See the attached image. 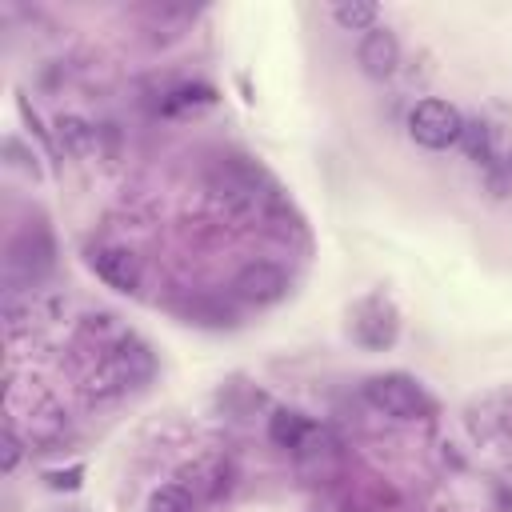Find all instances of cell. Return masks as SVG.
Masks as SVG:
<instances>
[{
    "label": "cell",
    "mask_w": 512,
    "mask_h": 512,
    "mask_svg": "<svg viewBox=\"0 0 512 512\" xmlns=\"http://www.w3.org/2000/svg\"><path fill=\"white\" fill-rule=\"evenodd\" d=\"M180 480H184V488L192 492V500H196V496L216 500L220 492H228V464H224L220 456H204V460L188 464V468L180 472Z\"/></svg>",
    "instance_id": "cell-9"
},
{
    "label": "cell",
    "mask_w": 512,
    "mask_h": 512,
    "mask_svg": "<svg viewBox=\"0 0 512 512\" xmlns=\"http://www.w3.org/2000/svg\"><path fill=\"white\" fill-rule=\"evenodd\" d=\"M288 284L292 280H288V272L280 264H272V260H248L232 276V296L244 300V304L264 308V304H276L280 296H288Z\"/></svg>",
    "instance_id": "cell-3"
},
{
    "label": "cell",
    "mask_w": 512,
    "mask_h": 512,
    "mask_svg": "<svg viewBox=\"0 0 512 512\" xmlns=\"http://www.w3.org/2000/svg\"><path fill=\"white\" fill-rule=\"evenodd\" d=\"M504 168H508V176H512V148H508V156H504Z\"/></svg>",
    "instance_id": "cell-18"
},
{
    "label": "cell",
    "mask_w": 512,
    "mask_h": 512,
    "mask_svg": "<svg viewBox=\"0 0 512 512\" xmlns=\"http://www.w3.org/2000/svg\"><path fill=\"white\" fill-rule=\"evenodd\" d=\"M148 512H196V500L184 484H164L148 496Z\"/></svg>",
    "instance_id": "cell-12"
},
{
    "label": "cell",
    "mask_w": 512,
    "mask_h": 512,
    "mask_svg": "<svg viewBox=\"0 0 512 512\" xmlns=\"http://www.w3.org/2000/svg\"><path fill=\"white\" fill-rule=\"evenodd\" d=\"M396 332H400V320H396V308L384 296H368V300L356 304V312H352V336H356V344L380 352V348H388L396 340Z\"/></svg>",
    "instance_id": "cell-4"
},
{
    "label": "cell",
    "mask_w": 512,
    "mask_h": 512,
    "mask_svg": "<svg viewBox=\"0 0 512 512\" xmlns=\"http://www.w3.org/2000/svg\"><path fill=\"white\" fill-rule=\"evenodd\" d=\"M44 480H48V488H52V492H76V488H80V480H84V468L76 464V468H64V472H48Z\"/></svg>",
    "instance_id": "cell-17"
},
{
    "label": "cell",
    "mask_w": 512,
    "mask_h": 512,
    "mask_svg": "<svg viewBox=\"0 0 512 512\" xmlns=\"http://www.w3.org/2000/svg\"><path fill=\"white\" fill-rule=\"evenodd\" d=\"M356 64L372 80L396 76V68H400V40H396V32H388V28L364 32L360 36V48H356Z\"/></svg>",
    "instance_id": "cell-8"
},
{
    "label": "cell",
    "mask_w": 512,
    "mask_h": 512,
    "mask_svg": "<svg viewBox=\"0 0 512 512\" xmlns=\"http://www.w3.org/2000/svg\"><path fill=\"white\" fill-rule=\"evenodd\" d=\"M4 268H8V280H16V276H24V280L44 276L52 268V236L44 228L20 232L12 240V248H8V264Z\"/></svg>",
    "instance_id": "cell-5"
},
{
    "label": "cell",
    "mask_w": 512,
    "mask_h": 512,
    "mask_svg": "<svg viewBox=\"0 0 512 512\" xmlns=\"http://www.w3.org/2000/svg\"><path fill=\"white\" fill-rule=\"evenodd\" d=\"M0 444H4L0 468H4V476H12V472H16V464H20V436H16V428H12V424H4V432H0Z\"/></svg>",
    "instance_id": "cell-16"
},
{
    "label": "cell",
    "mask_w": 512,
    "mask_h": 512,
    "mask_svg": "<svg viewBox=\"0 0 512 512\" xmlns=\"http://www.w3.org/2000/svg\"><path fill=\"white\" fill-rule=\"evenodd\" d=\"M56 132H60V140H64L76 156L92 148V128H88L80 116H60V120H56Z\"/></svg>",
    "instance_id": "cell-15"
},
{
    "label": "cell",
    "mask_w": 512,
    "mask_h": 512,
    "mask_svg": "<svg viewBox=\"0 0 512 512\" xmlns=\"http://www.w3.org/2000/svg\"><path fill=\"white\" fill-rule=\"evenodd\" d=\"M364 400L376 412L392 416V420H420V416L432 412L428 392L412 376H404V372H384V376L364 380Z\"/></svg>",
    "instance_id": "cell-1"
},
{
    "label": "cell",
    "mask_w": 512,
    "mask_h": 512,
    "mask_svg": "<svg viewBox=\"0 0 512 512\" xmlns=\"http://www.w3.org/2000/svg\"><path fill=\"white\" fill-rule=\"evenodd\" d=\"M196 104H216V88H208V84H180L176 92H168L160 112H180V108H196Z\"/></svg>",
    "instance_id": "cell-14"
},
{
    "label": "cell",
    "mask_w": 512,
    "mask_h": 512,
    "mask_svg": "<svg viewBox=\"0 0 512 512\" xmlns=\"http://www.w3.org/2000/svg\"><path fill=\"white\" fill-rule=\"evenodd\" d=\"M376 16H380V8L372 0H344V4L332 8V20L344 32H372L376 28Z\"/></svg>",
    "instance_id": "cell-11"
},
{
    "label": "cell",
    "mask_w": 512,
    "mask_h": 512,
    "mask_svg": "<svg viewBox=\"0 0 512 512\" xmlns=\"http://www.w3.org/2000/svg\"><path fill=\"white\" fill-rule=\"evenodd\" d=\"M88 264H92V272H96L108 288H116V292H136V288H140L144 268H140V256H136L132 248H120V244L92 248V252H88Z\"/></svg>",
    "instance_id": "cell-6"
},
{
    "label": "cell",
    "mask_w": 512,
    "mask_h": 512,
    "mask_svg": "<svg viewBox=\"0 0 512 512\" xmlns=\"http://www.w3.org/2000/svg\"><path fill=\"white\" fill-rule=\"evenodd\" d=\"M468 428L476 440H512V388L476 400L468 408Z\"/></svg>",
    "instance_id": "cell-7"
},
{
    "label": "cell",
    "mask_w": 512,
    "mask_h": 512,
    "mask_svg": "<svg viewBox=\"0 0 512 512\" xmlns=\"http://www.w3.org/2000/svg\"><path fill=\"white\" fill-rule=\"evenodd\" d=\"M464 152L476 160V164H488L492 160V128L484 120H464V136H460Z\"/></svg>",
    "instance_id": "cell-13"
},
{
    "label": "cell",
    "mask_w": 512,
    "mask_h": 512,
    "mask_svg": "<svg viewBox=\"0 0 512 512\" xmlns=\"http://www.w3.org/2000/svg\"><path fill=\"white\" fill-rule=\"evenodd\" d=\"M408 136H412L420 148H428V152H444V148L460 144V136H464V116H460V108L448 104V100H436V96L416 100V108L408 112Z\"/></svg>",
    "instance_id": "cell-2"
},
{
    "label": "cell",
    "mask_w": 512,
    "mask_h": 512,
    "mask_svg": "<svg viewBox=\"0 0 512 512\" xmlns=\"http://www.w3.org/2000/svg\"><path fill=\"white\" fill-rule=\"evenodd\" d=\"M308 432H312V420L304 412H296V408H276L268 416V440L276 448H300Z\"/></svg>",
    "instance_id": "cell-10"
}]
</instances>
